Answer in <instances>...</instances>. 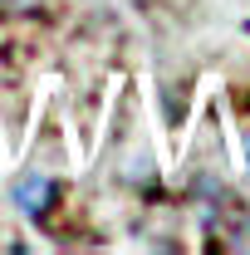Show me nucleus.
<instances>
[{"mask_svg":"<svg viewBox=\"0 0 250 255\" xmlns=\"http://www.w3.org/2000/svg\"><path fill=\"white\" fill-rule=\"evenodd\" d=\"M10 196H15V206H20L25 216H34V221H39V216L54 206V182H49L44 172H25V177L15 182V191H10Z\"/></svg>","mask_w":250,"mask_h":255,"instance_id":"obj_1","label":"nucleus"},{"mask_svg":"<svg viewBox=\"0 0 250 255\" xmlns=\"http://www.w3.org/2000/svg\"><path fill=\"white\" fill-rule=\"evenodd\" d=\"M231 231H236V236H231L226 246H231V251H250V216L246 211H236V226H231Z\"/></svg>","mask_w":250,"mask_h":255,"instance_id":"obj_2","label":"nucleus"},{"mask_svg":"<svg viewBox=\"0 0 250 255\" xmlns=\"http://www.w3.org/2000/svg\"><path fill=\"white\" fill-rule=\"evenodd\" d=\"M0 5H5V10H20V15H25V10H44V0H0Z\"/></svg>","mask_w":250,"mask_h":255,"instance_id":"obj_3","label":"nucleus"}]
</instances>
